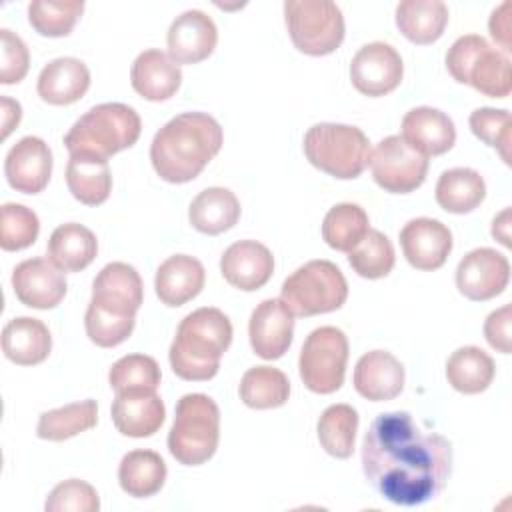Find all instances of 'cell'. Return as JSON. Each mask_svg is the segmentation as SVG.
Segmentation results:
<instances>
[{
    "mask_svg": "<svg viewBox=\"0 0 512 512\" xmlns=\"http://www.w3.org/2000/svg\"><path fill=\"white\" fill-rule=\"evenodd\" d=\"M362 472L384 500L412 508L434 500L452 474V444L408 412H386L364 434Z\"/></svg>",
    "mask_w": 512,
    "mask_h": 512,
    "instance_id": "cell-1",
    "label": "cell"
},
{
    "mask_svg": "<svg viewBox=\"0 0 512 512\" xmlns=\"http://www.w3.org/2000/svg\"><path fill=\"white\" fill-rule=\"evenodd\" d=\"M224 134L206 112H182L152 138L150 160L156 174L170 184L194 180L220 152Z\"/></svg>",
    "mask_w": 512,
    "mask_h": 512,
    "instance_id": "cell-2",
    "label": "cell"
},
{
    "mask_svg": "<svg viewBox=\"0 0 512 512\" xmlns=\"http://www.w3.org/2000/svg\"><path fill=\"white\" fill-rule=\"evenodd\" d=\"M232 342V324L218 308H198L182 318L170 344V366L182 380L204 382L218 374Z\"/></svg>",
    "mask_w": 512,
    "mask_h": 512,
    "instance_id": "cell-3",
    "label": "cell"
},
{
    "mask_svg": "<svg viewBox=\"0 0 512 512\" xmlns=\"http://www.w3.org/2000/svg\"><path fill=\"white\" fill-rule=\"evenodd\" d=\"M142 132L138 112L122 102H106L80 116L64 136L70 154H92L108 160L136 144Z\"/></svg>",
    "mask_w": 512,
    "mask_h": 512,
    "instance_id": "cell-4",
    "label": "cell"
},
{
    "mask_svg": "<svg viewBox=\"0 0 512 512\" xmlns=\"http://www.w3.org/2000/svg\"><path fill=\"white\" fill-rule=\"evenodd\" d=\"M220 440V410L206 394H184L176 404L168 450L184 466L208 462Z\"/></svg>",
    "mask_w": 512,
    "mask_h": 512,
    "instance_id": "cell-5",
    "label": "cell"
},
{
    "mask_svg": "<svg viewBox=\"0 0 512 512\" xmlns=\"http://www.w3.org/2000/svg\"><path fill=\"white\" fill-rule=\"evenodd\" d=\"M302 148L314 168L338 180L358 178L370 160L368 136L350 124H314L304 134Z\"/></svg>",
    "mask_w": 512,
    "mask_h": 512,
    "instance_id": "cell-6",
    "label": "cell"
},
{
    "mask_svg": "<svg viewBox=\"0 0 512 512\" xmlns=\"http://www.w3.org/2000/svg\"><path fill=\"white\" fill-rule=\"evenodd\" d=\"M446 70L456 82L490 98H506L512 90L510 58L478 34L460 36L448 48Z\"/></svg>",
    "mask_w": 512,
    "mask_h": 512,
    "instance_id": "cell-7",
    "label": "cell"
},
{
    "mask_svg": "<svg viewBox=\"0 0 512 512\" xmlns=\"http://www.w3.org/2000/svg\"><path fill=\"white\" fill-rule=\"evenodd\" d=\"M348 298V282L330 260H310L282 284L280 300L294 316H316L338 310Z\"/></svg>",
    "mask_w": 512,
    "mask_h": 512,
    "instance_id": "cell-8",
    "label": "cell"
},
{
    "mask_svg": "<svg viewBox=\"0 0 512 512\" xmlns=\"http://www.w3.org/2000/svg\"><path fill=\"white\" fill-rule=\"evenodd\" d=\"M284 20L296 50L308 56H326L344 40L342 10L330 0H288Z\"/></svg>",
    "mask_w": 512,
    "mask_h": 512,
    "instance_id": "cell-9",
    "label": "cell"
},
{
    "mask_svg": "<svg viewBox=\"0 0 512 512\" xmlns=\"http://www.w3.org/2000/svg\"><path fill=\"white\" fill-rule=\"evenodd\" d=\"M348 338L336 326L312 330L300 350L298 370L304 386L314 394H332L344 384Z\"/></svg>",
    "mask_w": 512,
    "mask_h": 512,
    "instance_id": "cell-10",
    "label": "cell"
},
{
    "mask_svg": "<svg viewBox=\"0 0 512 512\" xmlns=\"http://www.w3.org/2000/svg\"><path fill=\"white\" fill-rule=\"evenodd\" d=\"M374 182L390 194H408L422 186L428 174V156L414 150L402 136H386L370 150Z\"/></svg>",
    "mask_w": 512,
    "mask_h": 512,
    "instance_id": "cell-11",
    "label": "cell"
},
{
    "mask_svg": "<svg viewBox=\"0 0 512 512\" xmlns=\"http://www.w3.org/2000/svg\"><path fill=\"white\" fill-rule=\"evenodd\" d=\"M142 300L144 286L136 268L126 262H110L92 282V298L88 308L114 318L136 320Z\"/></svg>",
    "mask_w": 512,
    "mask_h": 512,
    "instance_id": "cell-12",
    "label": "cell"
},
{
    "mask_svg": "<svg viewBox=\"0 0 512 512\" xmlns=\"http://www.w3.org/2000/svg\"><path fill=\"white\" fill-rule=\"evenodd\" d=\"M404 76V64L396 48L386 42L364 44L350 62L354 88L370 98L386 96L396 90Z\"/></svg>",
    "mask_w": 512,
    "mask_h": 512,
    "instance_id": "cell-13",
    "label": "cell"
},
{
    "mask_svg": "<svg viewBox=\"0 0 512 512\" xmlns=\"http://www.w3.org/2000/svg\"><path fill=\"white\" fill-rule=\"evenodd\" d=\"M510 282V262L492 248L468 252L456 268V288L474 302L490 300L506 290Z\"/></svg>",
    "mask_w": 512,
    "mask_h": 512,
    "instance_id": "cell-14",
    "label": "cell"
},
{
    "mask_svg": "<svg viewBox=\"0 0 512 512\" xmlns=\"http://www.w3.org/2000/svg\"><path fill=\"white\" fill-rule=\"evenodd\" d=\"M12 288L24 306L48 310L62 302L68 284L64 272L50 258H28L16 264Z\"/></svg>",
    "mask_w": 512,
    "mask_h": 512,
    "instance_id": "cell-15",
    "label": "cell"
},
{
    "mask_svg": "<svg viewBox=\"0 0 512 512\" xmlns=\"http://www.w3.org/2000/svg\"><path fill=\"white\" fill-rule=\"evenodd\" d=\"M250 346L264 360L282 358L294 336V314L278 298L262 300L250 314Z\"/></svg>",
    "mask_w": 512,
    "mask_h": 512,
    "instance_id": "cell-16",
    "label": "cell"
},
{
    "mask_svg": "<svg viewBox=\"0 0 512 512\" xmlns=\"http://www.w3.org/2000/svg\"><path fill=\"white\" fill-rule=\"evenodd\" d=\"M400 246L416 270H438L452 252V232L434 218H412L400 230Z\"/></svg>",
    "mask_w": 512,
    "mask_h": 512,
    "instance_id": "cell-17",
    "label": "cell"
},
{
    "mask_svg": "<svg viewBox=\"0 0 512 512\" xmlns=\"http://www.w3.org/2000/svg\"><path fill=\"white\" fill-rule=\"evenodd\" d=\"M4 174L16 192H42L52 174V152L48 144L38 136L20 138L6 154Z\"/></svg>",
    "mask_w": 512,
    "mask_h": 512,
    "instance_id": "cell-18",
    "label": "cell"
},
{
    "mask_svg": "<svg viewBox=\"0 0 512 512\" xmlns=\"http://www.w3.org/2000/svg\"><path fill=\"white\" fill-rule=\"evenodd\" d=\"M218 42L214 20L202 10H186L168 28V56L176 64H196L206 60Z\"/></svg>",
    "mask_w": 512,
    "mask_h": 512,
    "instance_id": "cell-19",
    "label": "cell"
},
{
    "mask_svg": "<svg viewBox=\"0 0 512 512\" xmlns=\"http://www.w3.org/2000/svg\"><path fill=\"white\" fill-rule=\"evenodd\" d=\"M220 272L230 286L254 292L272 278L274 256L256 240H238L224 250L220 258Z\"/></svg>",
    "mask_w": 512,
    "mask_h": 512,
    "instance_id": "cell-20",
    "label": "cell"
},
{
    "mask_svg": "<svg viewBox=\"0 0 512 512\" xmlns=\"http://www.w3.org/2000/svg\"><path fill=\"white\" fill-rule=\"evenodd\" d=\"M110 414L120 434L130 438H148L164 424L166 408L156 392L130 390L116 394Z\"/></svg>",
    "mask_w": 512,
    "mask_h": 512,
    "instance_id": "cell-21",
    "label": "cell"
},
{
    "mask_svg": "<svg viewBox=\"0 0 512 512\" xmlns=\"http://www.w3.org/2000/svg\"><path fill=\"white\" fill-rule=\"evenodd\" d=\"M404 380L402 362L386 350H372L360 356L352 376L356 392L372 402L396 398L404 388Z\"/></svg>",
    "mask_w": 512,
    "mask_h": 512,
    "instance_id": "cell-22",
    "label": "cell"
},
{
    "mask_svg": "<svg viewBox=\"0 0 512 512\" xmlns=\"http://www.w3.org/2000/svg\"><path fill=\"white\" fill-rule=\"evenodd\" d=\"M402 138L424 156H440L456 142V128L448 114L432 106H418L402 118Z\"/></svg>",
    "mask_w": 512,
    "mask_h": 512,
    "instance_id": "cell-23",
    "label": "cell"
},
{
    "mask_svg": "<svg viewBox=\"0 0 512 512\" xmlns=\"http://www.w3.org/2000/svg\"><path fill=\"white\" fill-rule=\"evenodd\" d=\"M132 88L150 102L172 98L182 84L180 66L162 50L150 48L136 56L130 70Z\"/></svg>",
    "mask_w": 512,
    "mask_h": 512,
    "instance_id": "cell-24",
    "label": "cell"
},
{
    "mask_svg": "<svg viewBox=\"0 0 512 512\" xmlns=\"http://www.w3.org/2000/svg\"><path fill=\"white\" fill-rule=\"evenodd\" d=\"M90 88L88 66L72 56H62L48 62L36 82L38 96L52 106H68L78 102Z\"/></svg>",
    "mask_w": 512,
    "mask_h": 512,
    "instance_id": "cell-25",
    "label": "cell"
},
{
    "mask_svg": "<svg viewBox=\"0 0 512 512\" xmlns=\"http://www.w3.org/2000/svg\"><path fill=\"white\" fill-rule=\"evenodd\" d=\"M206 272L200 260L188 254H174L166 258L154 278L156 296L166 306H182L196 298L204 288Z\"/></svg>",
    "mask_w": 512,
    "mask_h": 512,
    "instance_id": "cell-26",
    "label": "cell"
},
{
    "mask_svg": "<svg viewBox=\"0 0 512 512\" xmlns=\"http://www.w3.org/2000/svg\"><path fill=\"white\" fill-rule=\"evenodd\" d=\"M52 336L48 326L30 316L12 318L2 330V352L18 366H34L48 358Z\"/></svg>",
    "mask_w": 512,
    "mask_h": 512,
    "instance_id": "cell-27",
    "label": "cell"
},
{
    "mask_svg": "<svg viewBox=\"0 0 512 512\" xmlns=\"http://www.w3.org/2000/svg\"><path fill=\"white\" fill-rule=\"evenodd\" d=\"M66 184L78 202L86 206L104 204L112 190L108 160L80 152L70 154L66 166Z\"/></svg>",
    "mask_w": 512,
    "mask_h": 512,
    "instance_id": "cell-28",
    "label": "cell"
},
{
    "mask_svg": "<svg viewBox=\"0 0 512 512\" xmlns=\"http://www.w3.org/2000/svg\"><path fill=\"white\" fill-rule=\"evenodd\" d=\"M240 218V202L236 194L222 186L202 190L188 208L192 228L202 234L216 236L230 230Z\"/></svg>",
    "mask_w": 512,
    "mask_h": 512,
    "instance_id": "cell-29",
    "label": "cell"
},
{
    "mask_svg": "<svg viewBox=\"0 0 512 512\" xmlns=\"http://www.w3.org/2000/svg\"><path fill=\"white\" fill-rule=\"evenodd\" d=\"M448 24V6L442 0H404L396 6V26L414 44L436 42Z\"/></svg>",
    "mask_w": 512,
    "mask_h": 512,
    "instance_id": "cell-30",
    "label": "cell"
},
{
    "mask_svg": "<svg viewBox=\"0 0 512 512\" xmlns=\"http://www.w3.org/2000/svg\"><path fill=\"white\" fill-rule=\"evenodd\" d=\"M98 252L94 232L78 222L60 224L48 240V258L62 272H80L92 264Z\"/></svg>",
    "mask_w": 512,
    "mask_h": 512,
    "instance_id": "cell-31",
    "label": "cell"
},
{
    "mask_svg": "<svg viewBox=\"0 0 512 512\" xmlns=\"http://www.w3.org/2000/svg\"><path fill=\"white\" fill-rule=\"evenodd\" d=\"M166 464L154 450H132L118 466L120 488L134 498H148L160 492L166 480Z\"/></svg>",
    "mask_w": 512,
    "mask_h": 512,
    "instance_id": "cell-32",
    "label": "cell"
},
{
    "mask_svg": "<svg viewBox=\"0 0 512 512\" xmlns=\"http://www.w3.org/2000/svg\"><path fill=\"white\" fill-rule=\"evenodd\" d=\"M486 198V182L472 168H450L436 182V202L450 214H468Z\"/></svg>",
    "mask_w": 512,
    "mask_h": 512,
    "instance_id": "cell-33",
    "label": "cell"
},
{
    "mask_svg": "<svg viewBox=\"0 0 512 512\" xmlns=\"http://www.w3.org/2000/svg\"><path fill=\"white\" fill-rule=\"evenodd\" d=\"M494 374V360L478 346H462L446 362L448 384L462 394L484 392L492 384Z\"/></svg>",
    "mask_w": 512,
    "mask_h": 512,
    "instance_id": "cell-34",
    "label": "cell"
},
{
    "mask_svg": "<svg viewBox=\"0 0 512 512\" xmlns=\"http://www.w3.org/2000/svg\"><path fill=\"white\" fill-rule=\"evenodd\" d=\"M98 422V404L92 398L66 404L42 412L36 426V436L50 442H64L80 432L94 428Z\"/></svg>",
    "mask_w": 512,
    "mask_h": 512,
    "instance_id": "cell-35",
    "label": "cell"
},
{
    "mask_svg": "<svg viewBox=\"0 0 512 512\" xmlns=\"http://www.w3.org/2000/svg\"><path fill=\"white\" fill-rule=\"evenodd\" d=\"M238 392L240 400L248 408L268 410L286 404L290 396V382L278 368L254 366L244 372Z\"/></svg>",
    "mask_w": 512,
    "mask_h": 512,
    "instance_id": "cell-36",
    "label": "cell"
},
{
    "mask_svg": "<svg viewBox=\"0 0 512 512\" xmlns=\"http://www.w3.org/2000/svg\"><path fill=\"white\" fill-rule=\"evenodd\" d=\"M368 230L370 222L366 210L352 202L332 206L322 222L324 242L338 252H350L366 236Z\"/></svg>",
    "mask_w": 512,
    "mask_h": 512,
    "instance_id": "cell-37",
    "label": "cell"
},
{
    "mask_svg": "<svg viewBox=\"0 0 512 512\" xmlns=\"http://www.w3.org/2000/svg\"><path fill=\"white\" fill-rule=\"evenodd\" d=\"M358 432V412L350 404H332L318 418L320 446L334 458H350Z\"/></svg>",
    "mask_w": 512,
    "mask_h": 512,
    "instance_id": "cell-38",
    "label": "cell"
},
{
    "mask_svg": "<svg viewBox=\"0 0 512 512\" xmlns=\"http://www.w3.org/2000/svg\"><path fill=\"white\" fill-rule=\"evenodd\" d=\"M348 262L362 278H384L392 272L396 262L394 246L380 230H368L366 236L348 252Z\"/></svg>",
    "mask_w": 512,
    "mask_h": 512,
    "instance_id": "cell-39",
    "label": "cell"
},
{
    "mask_svg": "<svg viewBox=\"0 0 512 512\" xmlns=\"http://www.w3.org/2000/svg\"><path fill=\"white\" fill-rule=\"evenodd\" d=\"M82 10H84L82 0H70V2L34 0L28 4V22L40 36L60 38L72 32Z\"/></svg>",
    "mask_w": 512,
    "mask_h": 512,
    "instance_id": "cell-40",
    "label": "cell"
},
{
    "mask_svg": "<svg viewBox=\"0 0 512 512\" xmlns=\"http://www.w3.org/2000/svg\"><path fill=\"white\" fill-rule=\"evenodd\" d=\"M108 382L116 394L130 390L156 392L160 386V366L152 356L128 354L112 364Z\"/></svg>",
    "mask_w": 512,
    "mask_h": 512,
    "instance_id": "cell-41",
    "label": "cell"
},
{
    "mask_svg": "<svg viewBox=\"0 0 512 512\" xmlns=\"http://www.w3.org/2000/svg\"><path fill=\"white\" fill-rule=\"evenodd\" d=\"M40 232V220L34 210L6 202L2 206V220H0V246L6 252L24 250L32 246Z\"/></svg>",
    "mask_w": 512,
    "mask_h": 512,
    "instance_id": "cell-42",
    "label": "cell"
},
{
    "mask_svg": "<svg viewBox=\"0 0 512 512\" xmlns=\"http://www.w3.org/2000/svg\"><path fill=\"white\" fill-rule=\"evenodd\" d=\"M470 130L476 138H480L484 144L498 150L502 160L510 164V140H512V128H510V112L508 110H496V108H476L468 118Z\"/></svg>",
    "mask_w": 512,
    "mask_h": 512,
    "instance_id": "cell-43",
    "label": "cell"
},
{
    "mask_svg": "<svg viewBox=\"0 0 512 512\" xmlns=\"http://www.w3.org/2000/svg\"><path fill=\"white\" fill-rule=\"evenodd\" d=\"M44 508L46 512H98L100 498L92 484L70 478L52 488Z\"/></svg>",
    "mask_w": 512,
    "mask_h": 512,
    "instance_id": "cell-44",
    "label": "cell"
},
{
    "mask_svg": "<svg viewBox=\"0 0 512 512\" xmlns=\"http://www.w3.org/2000/svg\"><path fill=\"white\" fill-rule=\"evenodd\" d=\"M2 38V62H0V82L18 84L24 80L30 68V52L24 40L8 28L0 30Z\"/></svg>",
    "mask_w": 512,
    "mask_h": 512,
    "instance_id": "cell-45",
    "label": "cell"
},
{
    "mask_svg": "<svg viewBox=\"0 0 512 512\" xmlns=\"http://www.w3.org/2000/svg\"><path fill=\"white\" fill-rule=\"evenodd\" d=\"M510 322H512L510 304H504L502 308L490 312L484 322V338L496 352L510 354Z\"/></svg>",
    "mask_w": 512,
    "mask_h": 512,
    "instance_id": "cell-46",
    "label": "cell"
},
{
    "mask_svg": "<svg viewBox=\"0 0 512 512\" xmlns=\"http://www.w3.org/2000/svg\"><path fill=\"white\" fill-rule=\"evenodd\" d=\"M510 10H512V4L508 0L502 2L498 8H494V12L490 16V22H488L490 36L502 48L504 54H508L512 50V42H510Z\"/></svg>",
    "mask_w": 512,
    "mask_h": 512,
    "instance_id": "cell-47",
    "label": "cell"
},
{
    "mask_svg": "<svg viewBox=\"0 0 512 512\" xmlns=\"http://www.w3.org/2000/svg\"><path fill=\"white\" fill-rule=\"evenodd\" d=\"M22 118V108L16 100L2 96V140L8 138V134L18 126Z\"/></svg>",
    "mask_w": 512,
    "mask_h": 512,
    "instance_id": "cell-48",
    "label": "cell"
},
{
    "mask_svg": "<svg viewBox=\"0 0 512 512\" xmlns=\"http://www.w3.org/2000/svg\"><path fill=\"white\" fill-rule=\"evenodd\" d=\"M492 236L510 248V208H504L494 220H492Z\"/></svg>",
    "mask_w": 512,
    "mask_h": 512,
    "instance_id": "cell-49",
    "label": "cell"
}]
</instances>
